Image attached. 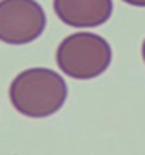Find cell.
Returning a JSON list of instances; mask_svg holds the SVG:
<instances>
[{"mask_svg": "<svg viewBox=\"0 0 145 155\" xmlns=\"http://www.w3.org/2000/svg\"><path fill=\"white\" fill-rule=\"evenodd\" d=\"M45 10L36 0H0V41L27 45L43 34Z\"/></svg>", "mask_w": 145, "mask_h": 155, "instance_id": "cell-3", "label": "cell"}, {"mask_svg": "<svg viewBox=\"0 0 145 155\" xmlns=\"http://www.w3.org/2000/svg\"><path fill=\"white\" fill-rule=\"evenodd\" d=\"M68 96L63 77L50 68H27L12 80L9 97L15 111L27 118H46L62 109Z\"/></svg>", "mask_w": 145, "mask_h": 155, "instance_id": "cell-1", "label": "cell"}, {"mask_svg": "<svg viewBox=\"0 0 145 155\" xmlns=\"http://www.w3.org/2000/svg\"><path fill=\"white\" fill-rule=\"evenodd\" d=\"M56 17L70 28H97L113 14V0H53Z\"/></svg>", "mask_w": 145, "mask_h": 155, "instance_id": "cell-4", "label": "cell"}, {"mask_svg": "<svg viewBox=\"0 0 145 155\" xmlns=\"http://www.w3.org/2000/svg\"><path fill=\"white\" fill-rule=\"evenodd\" d=\"M142 56H143V61H145V39H143V45H142Z\"/></svg>", "mask_w": 145, "mask_h": 155, "instance_id": "cell-6", "label": "cell"}, {"mask_svg": "<svg viewBox=\"0 0 145 155\" xmlns=\"http://www.w3.org/2000/svg\"><path fill=\"white\" fill-rule=\"evenodd\" d=\"M123 2L133 7H145V0H123Z\"/></svg>", "mask_w": 145, "mask_h": 155, "instance_id": "cell-5", "label": "cell"}, {"mask_svg": "<svg viewBox=\"0 0 145 155\" xmlns=\"http://www.w3.org/2000/svg\"><path fill=\"white\" fill-rule=\"evenodd\" d=\"M113 60L111 46L94 32H75L58 45L56 63L72 78L89 80L103 75Z\"/></svg>", "mask_w": 145, "mask_h": 155, "instance_id": "cell-2", "label": "cell"}]
</instances>
